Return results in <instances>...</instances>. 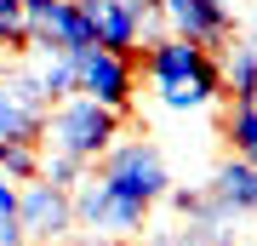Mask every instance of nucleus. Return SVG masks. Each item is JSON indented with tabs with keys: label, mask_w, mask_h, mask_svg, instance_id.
Instances as JSON below:
<instances>
[{
	"label": "nucleus",
	"mask_w": 257,
	"mask_h": 246,
	"mask_svg": "<svg viewBox=\"0 0 257 246\" xmlns=\"http://www.w3.org/2000/svg\"><path fill=\"white\" fill-rule=\"evenodd\" d=\"M206 201L223 212L229 223H240V218H257V166H246L240 155H229L211 172V183H206Z\"/></svg>",
	"instance_id": "obj_10"
},
{
	"label": "nucleus",
	"mask_w": 257,
	"mask_h": 246,
	"mask_svg": "<svg viewBox=\"0 0 257 246\" xmlns=\"http://www.w3.org/2000/svg\"><path fill=\"white\" fill-rule=\"evenodd\" d=\"M80 12H86L92 40L103 46V52H114V57H138L143 29H138V18H132V0H80Z\"/></svg>",
	"instance_id": "obj_9"
},
{
	"label": "nucleus",
	"mask_w": 257,
	"mask_h": 246,
	"mask_svg": "<svg viewBox=\"0 0 257 246\" xmlns=\"http://www.w3.org/2000/svg\"><path fill=\"white\" fill-rule=\"evenodd\" d=\"M74 98H92L109 115L126 120L132 103H138V57H114L103 46L74 52Z\"/></svg>",
	"instance_id": "obj_6"
},
{
	"label": "nucleus",
	"mask_w": 257,
	"mask_h": 246,
	"mask_svg": "<svg viewBox=\"0 0 257 246\" xmlns=\"http://www.w3.org/2000/svg\"><path fill=\"white\" fill-rule=\"evenodd\" d=\"M217 63H223V98L229 103H257V40L234 35L217 52Z\"/></svg>",
	"instance_id": "obj_11"
},
{
	"label": "nucleus",
	"mask_w": 257,
	"mask_h": 246,
	"mask_svg": "<svg viewBox=\"0 0 257 246\" xmlns=\"http://www.w3.org/2000/svg\"><path fill=\"white\" fill-rule=\"evenodd\" d=\"M160 23H166V35H177L189 46H206V52H223L240 35L229 0H160Z\"/></svg>",
	"instance_id": "obj_8"
},
{
	"label": "nucleus",
	"mask_w": 257,
	"mask_h": 246,
	"mask_svg": "<svg viewBox=\"0 0 257 246\" xmlns=\"http://www.w3.org/2000/svg\"><path fill=\"white\" fill-rule=\"evenodd\" d=\"M18 246H29V240H18Z\"/></svg>",
	"instance_id": "obj_20"
},
{
	"label": "nucleus",
	"mask_w": 257,
	"mask_h": 246,
	"mask_svg": "<svg viewBox=\"0 0 257 246\" xmlns=\"http://www.w3.org/2000/svg\"><path fill=\"white\" fill-rule=\"evenodd\" d=\"M92 178H97V183H109V189H114V195H126V201L149 206V212H155L166 195L177 189L172 172H166V155L149 143V137H120L109 155H97Z\"/></svg>",
	"instance_id": "obj_3"
},
{
	"label": "nucleus",
	"mask_w": 257,
	"mask_h": 246,
	"mask_svg": "<svg viewBox=\"0 0 257 246\" xmlns=\"http://www.w3.org/2000/svg\"><path fill=\"white\" fill-rule=\"evenodd\" d=\"M40 126H46V109H29L0 69V143H40Z\"/></svg>",
	"instance_id": "obj_12"
},
{
	"label": "nucleus",
	"mask_w": 257,
	"mask_h": 246,
	"mask_svg": "<svg viewBox=\"0 0 257 246\" xmlns=\"http://www.w3.org/2000/svg\"><path fill=\"white\" fill-rule=\"evenodd\" d=\"M251 40H257V18H251Z\"/></svg>",
	"instance_id": "obj_19"
},
{
	"label": "nucleus",
	"mask_w": 257,
	"mask_h": 246,
	"mask_svg": "<svg viewBox=\"0 0 257 246\" xmlns=\"http://www.w3.org/2000/svg\"><path fill=\"white\" fill-rule=\"evenodd\" d=\"M86 172H92V166H80V160H69V155H46V149H40V178H46L52 189H69V195H74V183H80Z\"/></svg>",
	"instance_id": "obj_17"
},
{
	"label": "nucleus",
	"mask_w": 257,
	"mask_h": 246,
	"mask_svg": "<svg viewBox=\"0 0 257 246\" xmlns=\"http://www.w3.org/2000/svg\"><path fill=\"white\" fill-rule=\"evenodd\" d=\"M132 18H138V29H143V40H155V35H166V23H160V0H132Z\"/></svg>",
	"instance_id": "obj_18"
},
{
	"label": "nucleus",
	"mask_w": 257,
	"mask_h": 246,
	"mask_svg": "<svg viewBox=\"0 0 257 246\" xmlns=\"http://www.w3.org/2000/svg\"><path fill=\"white\" fill-rule=\"evenodd\" d=\"M0 172L12 183L40 178V143H0Z\"/></svg>",
	"instance_id": "obj_15"
},
{
	"label": "nucleus",
	"mask_w": 257,
	"mask_h": 246,
	"mask_svg": "<svg viewBox=\"0 0 257 246\" xmlns=\"http://www.w3.org/2000/svg\"><path fill=\"white\" fill-rule=\"evenodd\" d=\"M18 229L29 246H63L74 235V201L69 189H52L46 178L18 183Z\"/></svg>",
	"instance_id": "obj_7"
},
{
	"label": "nucleus",
	"mask_w": 257,
	"mask_h": 246,
	"mask_svg": "<svg viewBox=\"0 0 257 246\" xmlns=\"http://www.w3.org/2000/svg\"><path fill=\"white\" fill-rule=\"evenodd\" d=\"M223 137H229V149L246 166H257V103H229V115H223Z\"/></svg>",
	"instance_id": "obj_14"
},
{
	"label": "nucleus",
	"mask_w": 257,
	"mask_h": 246,
	"mask_svg": "<svg viewBox=\"0 0 257 246\" xmlns=\"http://www.w3.org/2000/svg\"><path fill=\"white\" fill-rule=\"evenodd\" d=\"M29 80H35V92H40V103H63V98H74V57H29Z\"/></svg>",
	"instance_id": "obj_13"
},
{
	"label": "nucleus",
	"mask_w": 257,
	"mask_h": 246,
	"mask_svg": "<svg viewBox=\"0 0 257 246\" xmlns=\"http://www.w3.org/2000/svg\"><path fill=\"white\" fill-rule=\"evenodd\" d=\"M74 229L80 235H92V240H109V246H126V240H143V229L155 212L138 206V201H126V195H114L109 183H97L92 172H86L80 183H74Z\"/></svg>",
	"instance_id": "obj_4"
},
{
	"label": "nucleus",
	"mask_w": 257,
	"mask_h": 246,
	"mask_svg": "<svg viewBox=\"0 0 257 246\" xmlns=\"http://www.w3.org/2000/svg\"><path fill=\"white\" fill-rule=\"evenodd\" d=\"M23 35H29V57H74L97 46L80 0H23Z\"/></svg>",
	"instance_id": "obj_5"
},
{
	"label": "nucleus",
	"mask_w": 257,
	"mask_h": 246,
	"mask_svg": "<svg viewBox=\"0 0 257 246\" xmlns=\"http://www.w3.org/2000/svg\"><path fill=\"white\" fill-rule=\"evenodd\" d=\"M120 126L126 120L109 115L103 103L92 98H63L46 109V126H40V149L46 155H69L80 166H97V155H109V149L120 143Z\"/></svg>",
	"instance_id": "obj_2"
},
{
	"label": "nucleus",
	"mask_w": 257,
	"mask_h": 246,
	"mask_svg": "<svg viewBox=\"0 0 257 246\" xmlns=\"http://www.w3.org/2000/svg\"><path fill=\"white\" fill-rule=\"evenodd\" d=\"M0 52H6V57H29V35H23V0H0Z\"/></svg>",
	"instance_id": "obj_16"
},
{
	"label": "nucleus",
	"mask_w": 257,
	"mask_h": 246,
	"mask_svg": "<svg viewBox=\"0 0 257 246\" xmlns=\"http://www.w3.org/2000/svg\"><path fill=\"white\" fill-rule=\"evenodd\" d=\"M138 80H149L160 109L172 115H200L223 103V63L206 46H189L177 35H155L138 46Z\"/></svg>",
	"instance_id": "obj_1"
}]
</instances>
